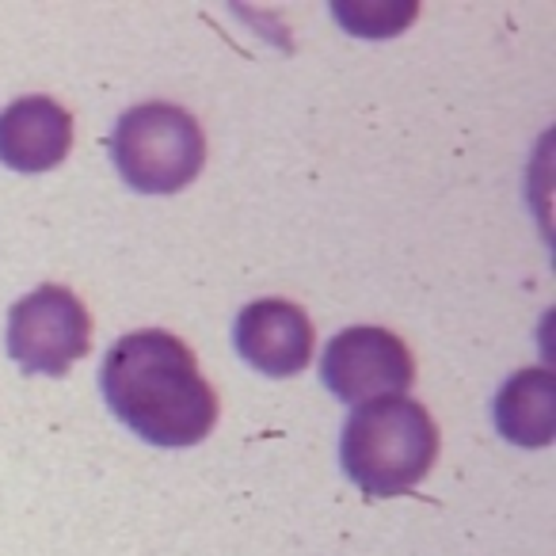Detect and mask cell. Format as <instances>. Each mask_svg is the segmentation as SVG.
Returning a JSON list of instances; mask_svg holds the SVG:
<instances>
[{"label": "cell", "mask_w": 556, "mask_h": 556, "mask_svg": "<svg viewBox=\"0 0 556 556\" xmlns=\"http://www.w3.org/2000/svg\"><path fill=\"white\" fill-rule=\"evenodd\" d=\"M100 389L118 424L153 446H194L217 427V393L179 336L141 328L111 343Z\"/></svg>", "instance_id": "6da1fadb"}, {"label": "cell", "mask_w": 556, "mask_h": 556, "mask_svg": "<svg viewBox=\"0 0 556 556\" xmlns=\"http://www.w3.org/2000/svg\"><path fill=\"white\" fill-rule=\"evenodd\" d=\"M439 424L412 396H381L351 412L340 439L343 472L366 495L412 492L439 462Z\"/></svg>", "instance_id": "7a4b0ae2"}, {"label": "cell", "mask_w": 556, "mask_h": 556, "mask_svg": "<svg viewBox=\"0 0 556 556\" xmlns=\"http://www.w3.org/2000/svg\"><path fill=\"white\" fill-rule=\"evenodd\" d=\"M111 156L134 191L176 194L206 164V134L187 108L149 100L115 123Z\"/></svg>", "instance_id": "3957f363"}, {"label": "cell", "mask_w": 556, "mask_h": 556, "mask_svg": "<svg viewBox=\"0 0 556 556\" xmlns=\"http://www.w3.org/2000/svg\"><path fill=\"white\" fill-rule=\"evenodd\" d=\"M4 343L24 374L62 378L92 351V317L70 287L47 282L9 309Z\"/></svg>", "instance_id": "277c9868"}, {"label": "cell", "mask_w": 556, "mask_h": 556, "mask_svg": "<svg viewBox=\"0 0 556 556\" xmlns=\"http://www.w3.org/2000/svg\"><path fill=\"white\" fill-rule=\"evenodd\" d=\"M320 381L343 404H366L381 396H408L416 381L412 348L396 332L378 325H355L332 336L320 358Z\"/></svg>", "instance_id": "5b68a950"}, {"label": "cell", "mask_w": 556, "mask_h": 556, "mask_svg": "<svg viewBox=\"0 0 556 556\" xmlns=\"http://www.w3.org/2000/svg\"><path fill=\"white\" fill-rule=\"evenodd\" d=\"M232 340L252 370L267 378H294L313 363L317 328L302 305L287 298H260L240 309Z\"/></svg>", "instance_id": "8992f818"}, {"label": "cell", "mask_w": 556, "mask_h": 556, "mask_svg": "<svg viewBox=\"0 0 556 556\" xmlns=\"http://www.w3.org/2000/svg\"><path fill=\"white\" fill-rule=\"evenodd\" d=\"M73 149V115L54 96H20L0 111V164L12 172H50Z\"/></svg>", "instance_id": "52a82bcc"}, {"label": "cell", "mask_w": 556, "mask_h": 556, "mask_svg": "<svg viewBox=\"0 0 556 556\" xmlns=\"http://www.w3.org/2000/svg\"><path fill=\"white\" fill-rule=\"evenodd\" d=\"M495 431L526 450H541L556 434V378L545 366L510 374L492 401Z\"/></svg>", "instance_id": "ba28073f"}]
</instances>
